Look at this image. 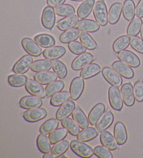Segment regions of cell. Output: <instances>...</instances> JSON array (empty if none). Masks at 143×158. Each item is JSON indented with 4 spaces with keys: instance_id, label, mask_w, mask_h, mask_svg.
<instances>
[{
    "instance_id": "6da1fadb",
    "label": "cell",
    "mask_w": 143,
    "mask_h": 158,
    "mask_svg": "<svg viewBox=\"0 0 143 158\" xmlns=\"http://www.w3.org/2000/svg\"><path fill=\"white\" fill-rule=\"evenodd\" d=\"M93 16L96 21L101 26H106L108 22V11L104 0H98L95 3L93 9Z\"/></svg>"
},
{
    "instance_id": "7a4b0ae2",
    "label": "cell",
    "mask_w": 143,
    "mask_h": 158,
    "mask_svg": "<svg viewBox=\"0 0 143 158\" xmlns=\"http://www.w3.org/2000/svg\"><path fill=\"white\" fill-rule=\"evenodd\" d=\"M70 147L72 151L78 156L82 158H89L94 154L93 149L84 141L78 139L73 140L70 143Z\"/></svg>"
},
{
    "instance_id": "3957f363",
    "label": "cell",
    "mask_w": 143,
    "mask_h": 158,
    "mask_svg": "<svg viewBox=\"0 0 143 158\" xmlns=\"http://www.w3.org/2000/svg\"><path fill=\"white\" fill-rule=\"evenodd\" d=\"M108 100L110 107L115 111H121L124 106V100L121 91L117 86H111L108 89Z\"/></svg>"
},
{
    "instance_id": "277c9868",
    "label": "cell",
    "mask_w": 143,
    "mask_h": 158,
    "mask_svg": "<svg viewBox=\"0 0 143 158\" xmlns=\"http://www.w3.org/2000/svg\"><path fill=\"white\" fill-rule=\"evenodd\" d=\"M48 115V111L44 108L37 107L29 109L23 113V118L26 121L35 123L45 118Z\"/></svg>"
},
{
    "instance_id": "5b68a950",
    "label": "cell",
    "mask_w": 143,
    "mask_h": 158,
    "mask_svg": "<svg viewBox=\"0 0 143 158\" xmlns=\"http://www.w3.org/2000/svg\"><path fill=\"white\" fill-rule=\"evenodd\" d=\"M94 56L89 52H84L79 54L71 63V69L75 71H78L86 67L87 65L92 64Z\"/></svg>"
},
{
    "instance_id": "8992f818",
    "label": "cell",
    "mask_w": 143,
    "mask_h": 158,
    "mask_svg": "<svg viewBox=\"0 0 143 158\" xmlns=\"http://www.w3.org/2000/svg\"><path fill=\"white\" fill-rule=\"evenodd\" d=\"M33 64V57L30 54H27L18 60L13 65L12 71L17 74H24L31 69Z\"/></svg>"
},
{
    "instance_id": "52a82bcc",
    "label": "cell",
    "mask_w": 143,
    "mask_h": 158,
    "mask_svg": "<svg viewBox=\"0 0 143 158\" xmlns=\"http://www.w3.org/2000/svg\"><path fill=\"white\" fill-rule=\"evenodd\" d=\"M103 78L106 80L107 82L111 86L119 87L122 85L123 80L122 76L110 67H104L101 70Z\"/></svg>"
},
{
    "instance_id": "ba28073f",
    "label": "cell",
    "mask_w": 143,
    "mask_h": 158,
    "mask_svg": "<svg viewBox=\"0 0 143 158\" xmlns=\"http://www.w3.org/2000/svg\"><path fill=\"white\" fill-rule=\"evenodd\" d=\"M84 79L80 77H76L71 81L69 88L71 98L73 100H78L81 96L84 89Z\"/></svg>"
},
{
    "instance_id": "9c48e42d",
    "label": "cell",
    "mask_w": 143,
    "mask_h": 158,
    "mask_svg": "<svg viewBox=\"0 0 143 158\" xmlns=\"http://www.w3.org/2000/svg\"><path fill=\"white\" fill-rule=\"evenodd\" d=\"M117 57L120 61L125 63L131 68H137L140 66L141 61L138 56L130 50H123L117 54Z\"/></svg>"
},
{
    "instance_id": "30bf717a",
    "label": "cell",
    "mask_w": 143,
    "mask_h": 158,
    "mask_svg": "<svg viewBox=\"0 0 143 158\" xmlns=\"http://www.w3.org/2000/svg\"><path fill=\"white\" fill-rule=\"evenodd\" d=\"M55 10L53 7L48 6L44 8L41 15V23L46 29L51 30L55 24Z\"/></svg>"
},
{
    "instance_id": "8fae6325",
    "label": "cell",
    "mask_w": 143,
    "mask_h": 158,
    "mask_svg": "<svg viewBox=\"0 0 143 158\" xmlns=\"http://www.w3.org/2000/svg\"><path fill=\"white\" fill-rule=\"evenodd\" d=\"M21 45L24 51L32 56H39L43 52L41 46L30 38H24L21 41Z\"/></svg>"
},
{
    "instance_id": "7c38bea8",
    "label": "cell",
    "mask_w": 143,
    "mask_h": 158,
    "mask_svg": "<svg viewBox=\"0 0 143 158\" xmlns=\"http://www.w3.org/2000/svg\"><path fill=\"white\" fill-rule=\"evenodd\" d=\"M26 91L32 96H37L41 98H45L47 96L46 89L43 88L42 84L37 82L33 79H29L25 84Z\"/></svg>"
},
{
    "instance_id": "4fadbf2b",
    "label": "cell",
    "mask_w": 143,
    "mask_h": 158,
    "mask_svg": "<svg viewBox=\"0 0 143 158\" xmlns=\"http://www.w3.org/2000/svg\"><path fill=\"white\" fill-rule=\"evenodd\" d=\"M121 94L124 104L127 107H132L136 102L133 86L131 82L124 84L121 88Z\"/></svg>"
},
{
    "instance_id": "5bb4252c",
    "label": "cell",
    "mask_w": 143,
    "mask_h": 158,
    "mask_svg": "<svg viewBox=\"0 0 143 158\" xmlns=\"http://www.w3.org/2000/svg\"><path fill=\"white\" fill-rule=\"evenodd\" d=\"M76 109V103L73 100H68L64 104L60 106L57 110L55 116L59 121H62L63 119L68 118L73 114Z\"/></svg>"
},
{
    "instance_id": "9a60e30c",
    "label": "cell",
    "mask_w": 143,
    "mask_h": 158,
    "mask_svg": "<svg viewBox=\"0 0 143 158\" xmlns=\"http://www.w3.org/2000/svg\"><path fill=\"white\" fill-rule=\"evenodd\" d=\"M112 69L126 79H131L135 75L133 70L131 69V67L122 61H115L113 62L112 64Z\"/></svg>"
},
{
    "instance_id": "2e32d148",
    "label": "cell",
    "mask_w": 143,
    "mask_h": 158,
    "mask_svg": "<svg viewBox=\"0 0 143 158\" xmlns=\"http://www.w3.org/2000/svg\"><path fill=\"white\" fill-rule=\"evenodd\" d=\"M20 107L24 110L41 107L43 105L42 98L34 96H25L22 98L19 102Z\"/></svg>"
},
{
    "instance_id": "e0dca14e",
    "label": "cell",
    "mask_w": 143,
    "mask_h": 158,
    "mask_svg": "<svg viewBox=\"0 0 143 158\" xmlns=\"http://www.w3.org/2000/svg\"><path fill=\"white\" fill-rule=\"evenodd\" d=\"M106 111V106L102 102L97 103L95 105L88 114V119H89V124L94 126L97 125L98 121L102 117Z\"/></svg>"
},
{
    "instance_id": "ac0fdd59",
    "label": "cell",
    "mask_w": 143,
    "mask_h": 158,
    "mask_svg": "<svg viewBox=\"0 0 143 158\" xmlns=\"http://www.w3.org/2000/svg\"><path fill=\"white\" fill-rule=\"evenodd\" d=\"M114 137L119 146L124 145L127 141V130L124 123H123L122 122L118 121L115 123L114 127Z\"/></svg>"
},
{
    "instance_id": "d6986e66",
    "label": "cell",
    "mask_w": 143,
    "mask_h": 158,
    "mask_svg": "<svg viewBox=\"0 0 143 158\" xmlns=\"http://www.w3.org/2000/svg\"><path fill=\"white\" fill-rule=\"evenodd\" d=\"M66 48L63 46H52L48 48L43 52V55L46 59L50 60H56L61 58L66 54Z\"/></svg>"
},
{
    "instance_id": "ffe728a7",
    "label": "cell",
    "mask_w": 143,
    "mask_h": 158,
    "mask_svg": "<svg viewBox=\"0 0 143 158\" xmlns=\"http://www.w3.org/2000/svg\"><path fill=\"white\" fill-rule=\"evenodd\" d=\"M114 118V114L110 110L105 111L102 117L96 125V128L98 132H102L104 130L109 128L111 125L113 123Z\"/></svg>"
},
{
    "instance_id": "44dd1931",
    "label": "cell",
    "mask_w": 143,
    "mask_h": 158,
    "mask_svg": "<svg viewBox=\"0 0 143 158\" xmlns=\"http://www.w3.org/2000/svg\"><path fill=\"white\" fill-rule=\"evenodd\" d=\"M33 77H34V80L39 84L42 85H48L53 81H56L58 76L54 72L48 70V71L37 73Z\"/></svg>"
},
{
    "instance_id": "7402d4cb",
    "label": "cell",
    "mask_w": 143,
    "mask_h": 158,
    "mask_svg": "<svg viewBox=\"0 0 143 158\" xmlns=\"http://www.w3.org/2000/svg\"><path fill=\"white\" fill-rule=\"evenodd\" d=\"M100 24L97 21L89 19H82L77 24L76 27L82 31L93 33L99 30Z\"/></svg>"
},
{
    "instance_id": "603a6c76",
    "label": "cell",
    "mask_w": 143,
    "mask_h": 158,
    "mask_svg": "<svg viewBox=\"0 0 143 158\" xmlns=\"http://www.w3.org/2000/svg\"><path fill=\"white\" fill-rule=\"evenodd\" d=\"M79 21V17L78 15H69L67 17H64L57 22V27L60 31H64L68 29L73 28L77 25Z\"/></svg>"
},
{
    "instance_id": "cb8c5ba5",
    "label": "cell",
    "mask_w": 143,
    "mask_h": 158,
    "mask_svg": "<svg viewBox=\"0 0 143 158\" xmlns=\"http://www.w3.org/2000/svg\"><path fill=\"white\" fill-rule=\"evenodd\" d=\"M100 141L103 146L109 149L110 151H115L119 145L114 136L107 130H104L101 133Z\"/></svg>"
},
{
    "instance_id": "d4e9b609",
    "label": "cell",
    "mask_w": 143,
    "mask_h": 158,
    "mask_svg": "<svg viewBox=\"0 0 143 158\" xmlns=\"http://www.w3.org/2000/svg\"><path fill=\"white\" fill-rule=\"evenodd\" d=\"M123 6L120 2H115L110 8L108 11V22L110 24H115L119 20Z\"/></svg>"
},
{
    "instance_id": "484cf974",
    "label": "cell",
    "mask_w": 143,
    "mask_h": 158,
    "mask_svg": "<svg viewBox=\"0 0 143 158\" xmlns=\"http://www.w3.org/2000/svg\"><path fill=\"white\" fill-rule=\"evenodd\" d=\"M95 5V0H84L80 5L77 10V15L79 18L85 19L89 16L93 9Z\"/></svg>"
},
{
    "instance_id": "4316f807",
    "label": "cell",
    "mask_w": 143,
    "mask_h": 158,
    "mask_svg": "<svg viewBox=\"0 0 143 158\" xmlns=\"http://www.w3.org/2000/svg\"><path fill=\"white\" fill-rule=\"evenodd\" d=\"M80 30L78 28H71L68 29L67 31H64L59 36V41L62 43H69L74 40H76L80 38Z\"/></svg>"
},
{
    "instance_id": "83f0119b",
    "label": "cell",
    "mask_w": 143,
    "mask_h": 158,
    "mask_svg": "<svg viewBox=\"0 0 143 158\" xmlns=\"http://www.w3.org/2000/svg\"><path fill=\"white\" fill-rule=\"evenodd\" d=\"M72 118L75 120L81 129H84L89 126V122L88 117L85 115L84 112L80 107H76L75 110L73 111L72 114Z\"/></svg>"
},
{
    "instance_id": "f1b7e54d",
    "label": "cell",
    "mask_w": 143,
    "mask_h": 158,
    "mask_svg": "<svg viewBox=\"0 0 143 158\" xmlns=\"http://www.w3.org/2000/svg\"><path fill=\"white\" fill-rule=\"evenodd\" d=\"M101 71V67L97 64H90L87 65L86 67L82 69L80 73V76L84 80H87L91 77H94V76L99 74Z\"/></svg>"
},
{
    "instance_id": "f546056e",
    "label": "cell",
    "mask_w": 143,
    "mask_h": 158,
    "mask_svg": "<svg viewBox=\"0 0 143 158\" xmlns=\"http://www.w3.org/2000/svg\"><path fill=\"white\" fill-rule=\"evenodd\" d=\"M51 69H53V62L48 59L36 60L31 66V70L35 73L48 71Z\"/></svg>"
},
{
    "instance_id": "4dcf8cb0",
    "label": "cell",
    "mask_w": 143,
    "mask_h": 158,
    "mask_svg": "<svg viewBox=\"0 0 143 158\" xmlns=\"http://www.w3.org/2000/svg\"><path fill=\"white\" fill-rule=\"evenodd\" d=\"M34 40L41 48H48L55 45L56 41L54 38L48 34H38L34 37Z\"/></svg>"
},
{
    "instance_id": "1f68e13d",
    "label": "cell",
    "mask_w": 143,
    "mask_h": 158,
    "mask_svg": "<svg viewBox=\"0 0 143 158\" xmlns=\"http://www.w3.org/2000/svg\"><path fill=\"white\" fill-rule=\"evenodd\" d=\"M98 135V131L97 128L93 127H87L86 128L82 129V131L77 136V139L78 140L87 142L91 140H93Z\"/></svg>"
},
{
    "instance_id": "d6a6232c",
    "label": "cell",
    "mask_w": 143,
    "mask_h": 158,
    "mask_svg": "<svg viewBox=\"0 0 143 158\" xmlns=\"http://www.w3.org/2000/svg\"><path fill=\"white\" fill-rule=\"evenodd\" d=\"M37 145L38 149L43 154L50 152L52 150L50 141L46 134L41 133L40 135H38L37 139Z\"/></svg>"
},
{
    "instance_id": "836d02e7",
    "label": "cell",
    "mask_w": 143,
    "mask_h": 158,
    "mask_svg": "<svg viewBox=\"0 0 143 158\" xmlns=\"http://www.w3.org/2000/svg\"><path fill=\"white\" fill-rule=\"evenodd\" d=\"M131 45V39L128 35H123L115 40L112 45V50L116 53L124 50Z\"/></svg>"
},
{
    "instance_id": "e575fe53",
    "label": "cell",
    "mask_w": 143,
    "mask_h": 158,
    "mask_svg": "<svg viewBox=\"0 0 143 158\" xmlns=\"http://www.w3.org/2000/svg\"><path fill=\"white\" fill-rule=\"evenodd\" d=\"M136 5L133 0H125L123 5V16L126 20L131 21L136 15Z\"/></svg>"
},
{
    "instance_id": "d590c367",
    "label": "cell",
    "mask_w": 143,
    "mask_h": 158,
    "mask_svg": "<svg viewBox=\"0 0 143 158\" xmlns=\"http://www.w3.org/2000/svg\"><path fill=\"white\" fill-rule=\"evenodd\" d=\"M62 125L64 127L68 130V133H70L73 136H78L80 132V127L78 124L76 122L75 120L71 118H66L61 121Z\"/></svg>"
},
{
    "instance_id": "8d00e7d4",
    "label": "cell",
    "mask_w": 143,
    "mask_h": 158,
    "mask_svg": "<svg viewBox=\"0 0 143 158\" xmlns=\"http://www.w3.org/2000/svg\"><path fill=\"white\" fill-rule=\"evenodd\" d=\"M142 20L139 17H135L131 21L127 28V35L130 37L137 36L140 32L142 25Z\"/></svg>"
},
{
    "instance_id": "74e56055",
    "label": "cell",
    "mask_w": 143,
    "mask_h": 158,
    "mask_svg": "<svg viewBox=\"0 0 143 158\" xmlns=\"http://www.w3.org/2000/svg\"><path fill=\"white\" fill-rule=\"evenodd\" d=\"M59 125V120L57 118H50L47 120L46 122H44L41 125L39 129V132L41 133H42V134H50L52 132H53L54 130L58 128Z\"/></svg>"
},
{
    "instance_id": "f35d334b",
    "label": "cell",
    "mask_w": 143,
    "mask_h": 158,
    "mask_svg": "<svg viewBox=\"0 0 143 158\" xmlns=\"http://www.w3.org/2000/svg\"><path fill=\"white\" fill-rule=\"evenodd\" d=\"M69 147V141L67 139H63L54 144L53 147L52 148L51 152L55 156V157H62V155H64L68 151Z\"/></svg>"
},
{
    "instance_id": "ab89813d",
    "label": "cell",
    "mask_w": 143,
    "mask_h": 158,
    "mask_svg": "<svg viewBox=\"0 0 143 158\" xmlns=\"http://www.w3.org/2000/svg\"><path fill=\"white\" fill-rule=\"evenodd\" d=\"M70 97V93H68L67 91H60L52 96L50 103L53 107H59V106L64 104L66 101H67Z\"/></svg>"
},
{
    "instance_id": "60d3db41",
    "label": "cell",
    "mask_w": 143,
    "mask_h": 158,
    "mask_svg": "<svg viewBox=\"0 0 143 158\" xmlns=\"http://www.w3.org/2000/svg\"><path fill=\"white\" fill-rule=\"evenodd\" d=\"M68 130L64 127H59L54 130L53 132L49 134V139L50 141L51 144H55L59 141L64 139L68 135Z\"/></svg>"
},
{
    "instance_id": "b9f144b4",
    "label": "cell",
    "mask_w": 143,
    "mask_h": 158,
    "mask_svg": "<svg viewBox=\"0 0 143 158\" xmlns=\"http://www.w3.org/2000/svg\"><path fill=\"white\" fill-rule=\"evenodd\" d=\"M65 84L62 80H56L50 83L46 87L47 97H52L57 93L62 91L64 89Z\"/></svg>"
},
{
    "instance_id": "7bdbcfd3",
    "label": "cell",
    "mask_w": 143,
    "mask_h": 158,
    "mask_svg": "<svg viewBox=\"0 0 143 158\" xmlns=\"http://www.w3.org/2000/svg\"><path fill=\"white\" fill-rule=\"evenodd\" d=\"M80 40L87 50H93L98 48L97 43L87 32L82 31L80 35Z\"/></svg>"
},
{
    "instance_id": "ee69618b",
    "label": "cell",
    "mask_w": 143,
    "mask_h": 158,
    "mask_svg": "<svg viewBox=\"0 0 143 158\" xmlns=\"http://www.w3.org/2000/svg\"><path fill=\"white\" fill-rule=\"evenodd\" d=\"M28 78L23 74H15L11 75L8 77V82L13 87H21L25 85Z\"/></svg>"
},
{
    "instance_id": "f6af8a7d",
    "label": "cell",
    "mask_w": 143,
    "mask_h": 158,
    "mask_svg": "<svg viewBox=\"0 0 143 158\" xmlns=\"http://www.w3.org/2000/svg\"><path fill=\"white\" fill-rule=\"evenodd\" d=\"M53 70L59 79H64L68 75V69L66 65L59 60H54L53 61Z\"/></svg>"
},
{
    "instance_id": "bcb514c9",
    "label": "cell",
    "mask_w": 143,
    "mask_h": 158,
    "mask_svg": "<svg viewBox=\"0 0 143 158\" xmlns=\"http://www.w3.org/2000/svg\"><path fill=\"white\" fill-rule=\"evenodd\" d=\"M55 13L57 15L61 17H67V16L75 15L76 10L72 5L66 4H62L55 7Z\"/></svg>"
},
{
    "instance_id": "7dc6e473",
    "label": "cell",
    "mask_w": 143,
    "mask_h": 158,
    "mask_svg": "<svg viewBox=\"0 0 143 158\" xmlns=\"http://www.w3.org/2000/svg\"><path fill=\"white\" fill-rule=\"evenodd\" d=\"M68 48L69 49V50L74 54L76 55H79L84 52H86V50L87 49L84 47V46L82 44V43L76 41L74 40L68 43Z\"/></svg>"
},
{
    "instance_id": "c3c4849f",
    "label": "cell",
    "mask_w": 143,
    "mask_h": 158,
    "mask_svg": "<svg viewBox=\"0 0 143 158\" xmlns=\"http://www.w3.org/2000/svg\"><path fill=\"white\" fill-rule=\"evenodd\" d=\"M93 152L96 156L99 158H112L113 155L112 154L109 149L106 148L105 146H97L93 148Z\"/></svg>"
},
{
    "instance_id": "681fc988",
    "label": "cell",
    "mask_w": 143,
    "mask_h": 158,
    "mask_svg": "<svg viewBox=\"0 0 143 158\" xmlns=\"http://www.w3.org/2000/svg\"><path fill=\"white\" fill-rule=\"evenodd\" d=\"M133 91L136 100L137 102H143V81L138 80L134 84Z\"/></svg>"
},
{
    "instance_id": "f907efd6",
    "label": "cell",
    "mask_w": 143,
    "mask_h": 158,
    "mask_svg": "<svg viewBox=\"0 0 143 158\" xmlns=\"http://www.w3.org/2000/svg\"><path fill=\"white\" fill-rule=\"evenodd\" d=\"M131 46L134 50L143 54V39L138 36H133L131 39Z\"/></svg>"
},
{
    "instance_id": "816d5d0a",
    "label": "cell",
    "mask_w": 143,
    "mask_h": 158,
    "mask_svg": "<svg viewBox=\"0 0 143 158\" xmlns=\"http://www.w3.org/2000/svg\"><path fill=\"white\" fill-rule=\"evenodd\" d=\"M136 15L140 18H143V0H140L136 8Z\"/></svg>"
},
{
    "instance_id": "f5cc1de1",
    "label": "cell",
    "mask_w": 143,
    "mask_h": 158,
    "mask_svg": "<svg viewBox=\"0 0 143 158\" xmlns=\"http://www.w3.org/2000/svg\"><path fill=\"white\" fill-rule=\"evenodd\" d=\"M66 0H47L48 6L52 7H57L64 3Z\"/></svg>"
},
{
    "instance_id": "db71d44e",
    "label": "cell",
    "mask_w": 143,
    "mask_h": 158,
    "mask_svg": "<svg viewBox=\"0 0 143 158\" xmlns=\"http://www.w3.org/2000/svg\"><path fill=\"white\" fill-rule=\"evenodd\" d=\"M43 158H54L55 157V156L52 153V152H47V153H45L44 154V155L43 156Z\"/></svg>"
},
{
    "instance_id": "11a10c76",
    "label": "cell",
    "mask_w": 143,
    "mask_h": 158,
    "mask_svg": "<svg viewBox=\"0 0 143 158\" xmlns=\"http://www.w3.org/2000/svg\"><path fill=\"white\" fill-rule=\"evenodd\" d=\"M140 36H141V38L143 39V23L141 27V30H140Z\"/></svg>"
},
{
    "instance_id": "9f6ffc18",
    "label": "cell",
    "mask_w": 143,
    "mask_h": 158,
    "mask_svg": "<svg viewBox=\"0 0 143 158\" xmlns=\"http://www.w3.org/2000/svg\"><path fill=\"white\" fill-rule=\"evenodd\" d=\"M71 1H73V2H84V0H71Z\"/></svg>"
},
{
    "instance_id": "6f0895ef",
    "label": "cell",
    "mask_w": 143,
    "mask_h": 158,
    "mask_svg": "<svg viewBox=\"0 0 143 158\" xmlns=\"http://www.w3.org/2000/svg\"><path fill=\"white\" fill-rule=\"evenodd\" d=\"M62 158H67V157H66V156H64V155H63V156H62Z\"/></svg>"
}]
</instances>
